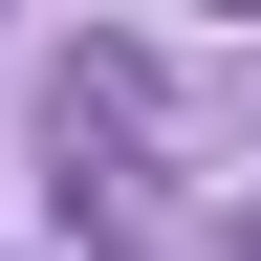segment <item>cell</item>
I'll list each match as a JSON object with an SVG mask.
<instances>
[]
</instances>
